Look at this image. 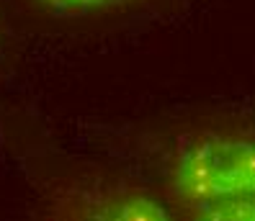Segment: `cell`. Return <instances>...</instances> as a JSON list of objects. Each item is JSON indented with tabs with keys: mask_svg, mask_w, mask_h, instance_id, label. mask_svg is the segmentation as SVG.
Returning a JSON list of instances; mask_svg holds the SVG:
<instances>
[{
	"mask_svg": "<svg viewBox=\"0 0 255 221\" xmlns=\"http://www.w3.org/2000/svg\"><path fill=\"white\" fill-rule=\"evenodd\" d=\"M162 193L178 221H255V119H212L175 134Z\"/></svg>",
	"mask_w": 255,
	"mask_h": 221,
	"instance_id": "obj_1",
	"label": "cell"
},
{
	"mask_svg": "<svg viewBox=\"0 0 255 221\" xmlns=\"http://www.w3.org/2000/svg\"><path fill=\"white\" fill-rule=\"evenodd\" d=\"M39 221H178L168 201L106 172L59 175L41 188Z\"/></svg>",
	"mask_w": 255,
	"mask_h": 221,
	"instance_id": "obj_2",
	"label": "cell"
},
{
	"mask_svg": "<svg viewBox=\"0 0 255 221\" xmlns=\"http://www.w3.org/2000/svg\"><path fill=\"white\" fill-rule=\"evenodd\" d=\"M36 3L52 13H62V16H93V13L147 5L155 3V0H36Z\"/></svg>",
	"mask_w": 255,
	"mask_h": 221,
	"instance_id": "obj_3",
	"label": "cell"
}]
</instances>
